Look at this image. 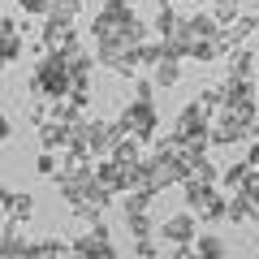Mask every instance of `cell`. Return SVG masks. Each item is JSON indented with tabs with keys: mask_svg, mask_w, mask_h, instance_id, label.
<instances>
[{
	"mask_svg": "<svg viewBox=\"0 0 259 259\" xmlns=\"http://www.w3.org/2000/svg\"><path fill=\"white\" fill-rule=\"evenodd\" d=\"M91 39H95V48L100 44H130V48H139L143 39H147V22H143L134 9H100L95 22H91Z\"/></svg>",
	"mask_w": 259,
	"mask_h": 259,
	"instance_id": "cell-1",
	"label": "cell"
},
{
	"mask_svg": "<svg viewBox=\"0 0 259 259\" xmlns=\"http://www.w3.org/2000/svg\"><path fill=\"white\" fill-rule=\"evenodd\" d=\"M69 87H74V78H69V61L56 56V52H44L39 65H35V78H30V95H39V100H65Z\"/></svg>",
	"mask_w": 259,
	"mask_h": 259,
	"instance_id": "cell-2",
	"label": "cell"
},
{
	"mask_svg": "<svg viewBox=\"0 0 259 259\" xmlns=\"http://www.w3.org/2000/svg\"><path fill=\"white\" fill-rule=\"evenodd\" d=\"M117 139H121V130H117V121H104V117H87L82 125H74V147L78 151H87V156H100V160H108L112 156V147H117Z\"/></svg>",
	"mask_w": 259,
	"mask_h": 259,
	"instance_id": "cell-3",
	"label": "cell"
},
{
	"mask_svg": "<svg viewBox=\"0 0 259 259\" xmlns=\"http://www.w3.org/2000/svg\"><path fill=\"white\" fill-rule=\"evenodd\" d=\"M117 130H121V134H130V139H139V143L156 139V130H160V112H156V104L130 100L125 108H121V117H117Z\"/></svg>",
	"mask_w": 259,
	"mask_h": 259,
	"instance_id": "cell-4",
	"label": "cell"
},
{
	"mask_svg": "<svg viewBox=\"0 0 259 259\" xmlns=\"http://www.w3.org/2000/svg\"><path fill=\"white\" fill-rule=\"evenodd\" d=\"M143 168H147V182H151V190H168V186H182L186 182V173H190V168H186V160H182V151H177V156H156V151H151L147 160H143Z\"/></svg>",
	"mask_w": 259,
	"mask_h": 259,
	"instance_id": "cell-5",
	"label": "cell"
},
{
	"mask_svg": "<svg viewBox=\"0 0 259 259\" xmlns=\"http://www.w3.org/2000/svg\"><path fill=\"white\" fill-rule=\"evenodd\" d=\"M39 44H44L48 52L65 56V61L82 52V44H78V30H74V22H65V18H44V35H39Z\"/></svg>",
	"mask_w": 259,
	"mask_h": 259,
	"instance_id": "cell-6",
	"label": "cell"
},
{
	"mask_svg": "<svg viewBox=\"0 0 259 259\" xmlns=\"http://www.w3.org/2000/svg\"><path fill=\"white\" fill-rule=\"evenodd\" d=\"M160 242H168V246H190L194 238H199V216L194 212H177V216H164V221L156 225Z\"/></svg>",
	"mask_w": 259,
	"mask_h": 259,
	"instance_id": "cell-7",
	"label": "cell"
},
{
	"mask_svg": "<svg viewBox=\"0 0 259 259\" xmlns=\"http://www.w3.org/2000/svg\"><path fill=\"white\" fill-rule=\"evenodd\" d=\"M95 65H104V69H112V74H121V78H134L139 52H134L130 44H100L95 48Z\"/></svg>",
	"mask_w": 259,
	"mask_h": 259,
	"instance_id": "cell-8",
	"label": "cell"
},
{
	"mask_svg": "<svg viewBox=\"0 0 259 259\" xmlns=\"http://www.w3.org/2000/svg\"><path fill=\"white\" fill-rule=\"evenodd\" d=\"M186 48H199V44H212V39H221V22L212 18V13H190V18H186Z\"/></svg>",
	"mask_w": 259,
	"mask_h": 259,
	"instance_id": "cell-9",
	"label": "cell"
},
{
	"mask_svg": "<svg viewBox=\"0 0 259 259\" xmlns=\"http://www.w3.org/2000/svg\"><path fill=\"white\" fill-rule=\"evenodd\" d=\"M56 186H61V199H65V203L78 207V203H87L95 177H91V173H56Z\"/></svg>",
	"mask_w": 259,
	"mask_h": 259,
	"instance_id": "cell-10",
	"label": "cell"
},
{
	"mask_svg": "<svg viewBox=\"0 0 259 259\" xmlns=\"http://www.w3.org/2000/svg\"><path fill=\"white\" fill-rule=\"evenodd\" d=\"M39 143H44V151H52V156H65V151L74 147V125L48 121V125H39Z\"/></svg>",
	"mask_w": 259,
	"mask_h": 259,
	"instance_id": "cell-11",
	"label": "cell"
},
{
	"mask_svg": "<svg viewBox=\"0 0 259 259\" xmlns=\"http://www.w3.org/2000/svg\"><path fill=\"white\" fill-rule=\"evenodd\" d=\"M95 186L108 194H125V168L117 164V160H95Z\"/></svg>",
	"mask_w": 259,
	"mask_h": 259,
	"instance_id": "cell-12",
	"label": "cell"
},
{
	"mask_svg": "<svg viewBox=\"0 0 259 259\" xmlns=\"http://www.w3.org/2000/svg\"><path fill=\"white\" fill-rule=\"evenodd\" d=\"M0 259H35L22 225H5V233H0Z\"/></svg>",
	"mask_w": 259,
	"mask_h": 259,
	"instance_id": "cell-13",
	"label": "cell"
},
{
	"mask_svg": "<svg viewBox=\"0 0 259 259\" xmlns=\"http://www.w3.org/2000/svg\"><path fill=\"white\" fill-rule=\"evenodd\" d=\"M108 160H117L121 168H139V164H143L147 156H143V143H139V139H130V134H121V139H117V147H112V156H108Z\"/></svg>",
	"mask_w": 259,
	"mask_h": 259,
	"instance_id": "cell-14",
	"label": "cell"
},
{
	"mask_svg": "<svg viewBox=\"0 0 259 259\" xmlns=\"http://www.w3.org/2000/svg\"><path fill=\"white\" fill-rule=\"evenodd\" d=\"M151 82H156L160 91H168V87H177V82H182V61L164 52V56L156 61V69H151Z\"/></svg>",
	"mask_w": 259,
	"mask_h": 259,
	"instance_id": "cell-15",
	"label": "cell"
},
{
	"mask_svg": "<svg viewBox=\"0 0 259 259\" xmlns=\"http://www.w3.org/2000/svg\"><path fill=\"white\" fill-rule=\"evenodd\" d=\"M182 194H186V212H203L207 203L216 199V186H203V182H182Z\"/></svg>",
	"mask_w": 259,
	"mask_h": 259,
	"instance_id": "cell-16",
	"label": "cell"
},
{
	"mask_svg": "<svg viewBox=\"0 0 259 259\" xmlns=\"http://www.w3.org/2000/svg\"><path fill=\"white\" fill-rule=\"evenodd\" d=\"M225 61H229V78L233 82H250V74H255V52H250V48H233Z\"/></svg>",
	"mask_w": 259,
	"mask_h": 259,
	"instance_id": "cell-17",
	"label": "cell"
},
{
	"mask_svg": "<svg viewBox=\"0 0 259 259\" xmlns=\"http://www.w3.org/2000/svg\"><path fill=\"white\" fill-rule=\"evenodd\" d=\"M225 221H233V225H250V221H259V207L250 203V199H242V194H229Z\"/></svg>",
	"mask_w": 259,
	"mask_h": 259,
	"instance_id": "cell-18",
	"label": "cell"
},
{
	"mask_svg": "<svg viewBox=\"0 0 259 259\" xmlns=\"http://www.w3.org/2000/svg\"><path fill=\"white\" fill-rule=\"evenodd\" d=\"M221 95H225V108H229V104H250V100H255V78H250V82H233V78H225Z\"/></svg>",
	"mask_w": 259,
	"mask_h": 259,
	"instance_id": "cell-19",
	"label": "cell"
},
{
	"mask_svg": "<svg viewBox=\"0 0 259 259\" xmlns=\"http://www.w3.org/2000/svg\"><path fill=\"white\" fill-rule=\"evenodd\" d=\"M5 216H9V225H26L35 216V194H13V203L5 207Z\"/></svg>",
	"mask_w": 259,
	"mask_h": 259,
	"instance_id": "cell-20",
	"label": "cell"
},
{
	"mask_svg": "<svg viewBox=\"0 0 259 259\" xmlns=\"http://www.w3.org/2000/svg\"><path fill=\"white\" fill-rule=\"evenodd\" d=\"M194 250H199V259H229V246L216 233H199L194 238Z\"/></svg>",
	"mask_w": 259,
	"mask_h": 259,
	"instance_id": "cell-21",
	"label": "cell"
},
{
	"mask_svg": "<svg viewBox=\"0 0 259 259\" xmlns=\"http://www.w3.org/2000/svg\"><path fill=\"white\" fill-rule=\"evenodd\" d=\"M246 177H250V164H246V160H238V164L221 168V182H225V190H229V194H238L242 186H246Z\"/></svg>",
	"mask_w": 259,
	"mask_h": 259,
	"instance_id": "cell-22",
	"label": "cell"
},
{
	"mask_svg": "<svg viewBox=\"0 0 259 259\" xmlns=\"http://www.w3.org/2000/svg\"><path fill=\"white\" fill-rule=\"evenodd\" d=\"M151 203H156V190H134V194H125V216H151Z\"/></svg>",
	"mask_w": 259,
	"mask_h": 259,
	"instance_id": "cell-23",
	"label": "cell"
},
{
	"mask_svg": "<svg viewBox=\"0 0 259 259\" xmlns=\"http://www.w3.org/2000/svg\"><path fill=\"white\" fill-rule=\"evenodd\" d=\"M242 13H246V9H242V0H212V18L221 22V30L229 26V22H238Z\"/></svg>",
	"mask_w": 259,
	"mask_h": 259,
	"instance_id": "cell-24",
	"label": "cell"
},
{
	"mask_svg": "<svg viewBox=\"0 0 259 259\" xmlns=\"http://www.w3.org/2000/svg\"><path fill=\"white\" fill-rule=\"evenodd\" d=\"M134 52H139V69H156V61L164 56V44H160V39H143Z\"/></svg>",
	"mask_w": 259,
	"mask_h": 259,
	"instance_id": "cell-25",
	"label": "cell"
},
{
	"mask_svg": "<svg viewBox=\"0 0 259 259\" xmlns=\"http://www.w3.org/2000/svg\"><path fill=\"white\" fill-rule=\"evenodd\" d=\"M22 61V35H0V69Z\"/></svg>",
	"mask_w": 259,
	"mask_h": 259,
	"instance_id": "cell-26",
	"label": "cell"
},
{
	"mask_svg": "<svg viewBox=\"0 0 259 259\" xmlns=\"http://www.w3.org/2000/svg\"><path fill=\"white\" fill-rule=\"evenodd\" d=\"M186 177H190V182H203V186H216V182H221V168H216L212 160H199V164H190Z\"/></svg>",
	"mask_w": 259,
	"mask_h": 259,
	"instance_id": "cell-27",
	"label": "cell"
},
{
	"mask_svg": "<svg viewBox=\"0 0 259 259\" xmlns=\"http://www.w3.org/2000/svg\"><path fill=\"white\" fill-rule=\"evenodd\" d=\"M78 9H82V0H52L48 5V18H65V22H74Z\"/></svg>",
	"mask_w": 259,
	"mask_h": 259,
	"instance_id": "cell-28",
	"label": "cell"
},
{
	"mask_svg": "<svg viewBox=\"0 0 259 259\" xmlns=\"http://www.w3.org/2000/svg\"><path fill=\"white\" fill-rule=\"evenodd\" d=\"M125 225H130V233H134V242H139V238H151L160 221H151V216H125Z\"/></svg>",
	"mask_w": 259,
	"mask_h": 259,
	"instance_id": "cell-29",
	"label": "cell"
},
{
	"mask_svg": "<svg viewBox=\"0 0 259 259\" xmlns=\"http://www.w3.org/2000/svg\"><path fill=\"white\" fill-rule=\"evenodd\" d=\"M156 91H160V87L151 82V74L147 78H134V100H139V104H156Z\"/></svg>",
	"mask_w": 259,
	"mask_h": 259,
	"instance_id": "cell-30",
	"label": "cell"
},
{
	"mask_svg": "<svg viewBox=\"0 0 259 259\" xmlns=\"http://www.w3.org/2000/svg\"><path fill=\"white\" fill-rule=\"evenodd\" d=\"M225 207H229V199H225V194H216L212 203L199 212V221H225Z\"/></svg>",
	"mask_w": 259,
	"mask_h": 259,
	"instance_id": "cell-31",
	"label": "cell"
},
{
	"mask_svg": "<svg viewBox=\"0 0 259 259\" xmlns=\"http://www.w3.org/2000/svg\"><path fill=\"white\" fill-rule=\"evenodd\" d=\"M35 173H44V177H56V173H61V164H56V156H52V151H39Z\"/></svg>",
	"mask_w": 259,
	"mask_h": 259,
	"instance_id": "cell-32",
	"label": "cell"
},
{
	"mask_svg": "<svg viewBox=\"0 0 259 259\" xmlns=\"http://www.w3.org/2000/svg\"><path fill=\"white\" fill-rule=\"evenodd\" d=\"M134 255H139V259H160L156 238H139V242H134Z\"/></svg>",
	"mask_w": 259,
	"mask_h": 259,
	"instance_id": "cell-33",
	"label": "cell"
},
{
	"mask_svg": "<svg viewBox=\"0 0 259 259\" xmlns=\"http://www.w3.org/2000/svg\"><path fill=\"white\" fill-rule=\"evenodd\" d=\"M48 5H52V0H18V9L26 13V18H39V13L48 18Z\"/></svg>",
	"mask_w": 259,
	"mask_h": 259,
	"instance_id": "cell-34",
	"label": "cell"
},
{
	"mask_svg": "<svg viewBox=\"0 0 259 259\" xmlns=\"http://www.w3.org/2000/svg\"><path fill=\"white\" fill-rule=\"evenodd\" d=\"M168 259H199V250H194V242H190V246H173Z\"/></svg>",
	"mask_w": 259,
	"mask_h": 259,
	"instance_id": "cell-35",
	"label": "cell"
},
{
	"mask_svg": "<svg viewBox=\"0 0 259 259\" xmlns=\"http://www.w3.org/2000/svg\"><path fill=\"white\" fill-rule=\"evenodd\" d=\"M18 30H22L18 18H0V35H18Z\"/></svg>",
	"mask_w": 259,
	"mask_h": 259,
	"instance_id": "cell-36",
	"label": "cell"
},
{
	"mask_svg": "<svg viewBox=\"0 0 259 259\" xmlns=\"http://www.w3.org/2000/svg\"><path fill=\"white\" fill-rule=\"evenodd\" d=\"M9 134H13V125H9V117H5V112H0V147H5V143H9Z\"/></svg>",
	"mask_w": 259,
	"mask_h": 259,
	"instance_id": "cell-37",
	"label": "cell"
},
{
	"mask_svg": "<svg viewBox=\"0 0 259 259\" xmlns=\"http://www.w3.org/2000/svg\"><path fill=\"white\" fill-rule=\"evenodd\" d=\"M104 9H134V0H100Z\"/></svg>",
	"mask_w": 259,
	"mask_h": 259,
	"instance_id": "cell-38",
	"label": "cell"
},
{
	"mask_svg": "<svg viewBox=\"0 0 259 259\" xmlns=\"http://www.w3.org/2000/svg\"><path fill=\"white\" fill-rule=\"evenodd\" d=\"M246 164H250V168H259V139L250 143V151H246Z\"/></svg>",
	"mask_w": 259,
	"mask_h": 259,
	"instance_id": "cell-39",
	"label": "cell"
},
{
	"mask_svg": "<svg viewBox=\"0 0 259 259\" xmlns=\"http://www.w3.org/2000/svg\"><path fill=\"white\" fill-rule=\"evenodd\" d=\"M13 194H18V190H9V186H0V207H9V203H13Z\"/></svg>",
	"mask_w": 259,
	"mask_h": 259,
	"instance_id": "cell-40",
	"label": "cell"
},
{
	"mask_svg": "<svg viewBox=\"0 0 259 259\" xmlns=\"http://www.w3.org/2000/svg\"><path fill=\"white\" fill-rule=\"evenodd\" d=\"M255 259H259V246H255Z\"/></svg>",
	"mask_w": 259,
	"mask_h": 259,
	"instance_id": "cell-41",
	"label": "cell"
}]
</instances>
